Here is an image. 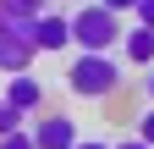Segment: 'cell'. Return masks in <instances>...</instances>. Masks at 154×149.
<instances>
[{
    "label": "cell",
    "mask_w": 154,
    "mask_h": 149,
    "mask_svg": "<svg viewBox=\"0 0 154 149\" xmlns=\"http://www.w3.org/2000/svg\"><path fill=\"white\" fill-rule=\"evenodd\" d=\"M66 88H72L77 100H110L116 88H121V61H116V55H88V50H77L72 66H66Z\"/></svg>",
    "instance_id": "cell-1"
},
{
    "label": "cell",
    "mask_w": 154,
    "mask_h": 149,
    "mask_svg": "<svg viewBox=\"0 0 154 149\" xmlns=\"http://www.w3.org/2000/svg\"><path fill=\"white\" fill-rule=\"evenodd\" d=\"M72 33H77V50H88V55H110V44L127 39L121 17H116L105 0H83V6L72 11Z\"/></svg>",
    "instance_id": "cell-2"
},
{
    "label": "cell",
    "mask_w": 154,
    "mask_h": 149,
    "mask_svg": "<svg viewBox=\"0 0 154 149\" xmlns=\"http://www.w3.org/2000/svg\"><path fill=\"white\" fill-rule=\"evenodd\" d=\"M38 61V44H33V28L28 22H6L0 17V72L6 78H22Z\"/></svg>",
    "instance_id": "cell-3"
},
{
    "label": "cell",
    "mask_w": 154,
    "mask_h": 149,
    "mask_svg": "<svg viewBox=\"0 0 154 149\" xmlns=\"http://www.w3.org/2000/svg\"><path fill=\"white\" fill-rule=\"evenodd\" d=\"M33 44H38V55H61V50H72V44H77L72 17H66V11H44V17L33 22Z\"/></svg>",
    "instance_id": "cell-4"
},
{
    "label": "cell",
    "mask_w": 154,
    "mask_h": 149,
    "mask_svg": "<svg viewBox=\"0 0 154 149\" xmlns=\"http://www.w3.org/2000/svg\"><path fill=\"white\" fill-rule=\"evenodd\" d=\"M33 138H38V149H77V144H83V138H77V116H66V110L33 116Z\"/></svg>",
    "instance_id": "cell-5"
},
{
    "label": "cell",
    "mask_w": 154,
    "mask_h": 149,
    "mask_svg": "<svg viewBox=\"0 0 154 149\" xmlns=\"http://www.w3.org/2000/svg\"><path fill=\"white\" fill-rule=\"evenodd\" d=\"M6 100L22 110V116H33V110L44 105V83H38L33 72H22V78H6Z\"/></svg>",
    "instance_id": "cell-6"
},
{
    "label": "cell",
    "mask_w": 154,
    "mask_h": 149,
    "mask_svg": "<svg viewBox=\"0 0 154 149\" xmlns=\"http://www.w3.org/2000/svg\"><path fill=\"white\" fill-rule=\"evenodd\" d=\"M121 55H127L132 66H154V33H149V28H127Z\"/></svg>",
    "instance_id": "cell-7"
},
{
    "label": "cell",
    "mask_w": 154,
    "mask_h": 149,
    "mask_svg": "<svg viewBox=\"0 0 154 149\" xmlns=\"http://www.w3.org/2000/svg\"><path fill=\"white\" fill-rule=\"evenodd\" d=\"M50 6H44V0H0V17H6V22H38V17H44Z\"/></svg>",
    "instance_id": "cell-8"
},
{
    "label": "cell",
    "mask_w": 154,
    "mask_h": 149,
    "mask_svg": "<svg viewBox=\"0 0 154 149\" xmlns=\"http://www.w3.org/2000/svg\"><path fill=\"white\" fill-rule=\"evenodd\" d=\"M22 122H28V116H22V110H17V105H11L6 94H0V138H11V133H22Z\"/></svg>",
    "instance_id": "cell-9"
},
{
    "label": "cell",
    "mask_w": 154,
    "mask_h": 149,
    "mask_svg": "<svg viewBox=\"0 0 154 149\" xmlns=\"http://www.w3.org/2000/svg\"><path fill=\"white\" fill-rule=\"evenodd\" d=\"M0 149H38V138H33V127H22V133L0 138Z\"/></svg>",
    "instance_id": "cell-10"
},
{
    "label": "cell",
    "mask_w": 154,
    "mask_h": 149,
    "mask_svg": "<svg viewBox=\"0 0 154 149\" xmlns=\"http://www.w3.org/2000/svg\"><path fill=\"white\" fill-rule=\"evenodd\" d=\"M132 138H143L149 149H154V105H143V116H138V133Z\"/></svg>",
    "instance_id": "cell-11"
},
{
    "label": "cell",
    "mask_w": 154,
    "mask_h": 149,
    "mask_svg": "<svg viewBox=\"0 0 154 149\" xmlns=\"http://www.w3.org/2000/svg\"><path fill=\"white\" fill-rule=\"evenodd\" d=\"M132 17H138V28L154 33V0H138V11H132Z\"/></svg>",
    "instance_id": "cell-12"
},
{
    "label": "cell",
    "mask_w": 154,
    "mask_h": 149,
    "mask_svg": "<svg viewBox=\"0 0 154 149\" xmlns=\"http://www.w3.org/2000/svg\"><path fill=\"white\" fill-rule=\"evenodd\" d=\"M105 6H110L116 17H127V11H138V0H105Z\"/></svg>",
    "instance_id": "cell-13"
},
{
    "label": "cell",
    "mask_w": 154,
    "mask_h": 149,
    "mask_svg": "<svg viewBox=\"0 0 154 149\" xmlns=\"http://www.w3.org/2000/svg\"><path fill=\"white\" fill-rule=\"evenodd\" d=\"M116 149H149L143 138H116Z\"/></svg>",
    "instance_id": "cell-14"
},
{
    "label": "cell",
    "mask_w": 154,
    "mask_h": 149,
    "mask_svg": "<svg viewBox=\"0 0 154 149\" xmlns=\"http://www.w3.org/2000/svg\"><path fill=\"white\" fill-rule=\"evenodd\" d=\"M77 149H116V144H105V138H83Z\"/></svg>",
    "instance_id": "cell-15"
},
{
    "label": "cell",
    "mask_w": 154,
    "mask_h": 149,
    "mask_svg": "<svg viewBox=\"0 0 154 149\" xmlns=\"http://www.w3.org/2000/svg\"><path fill=\"white\" fill-rule=\"evenodd\" d=\"M143 88H149V105H154V72H149V78H143Z\"/></svg>",
    "instance_id": "cell-16"
}]
</instances>
